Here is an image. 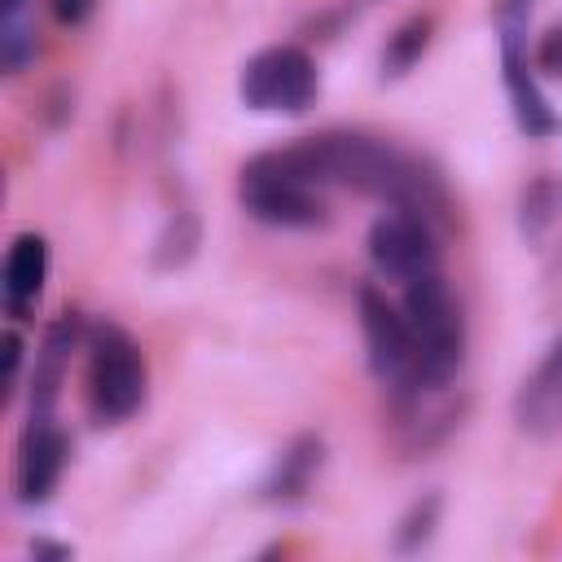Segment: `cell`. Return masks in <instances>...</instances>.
<instances>
[{"instance_id":"obj_1","label":"cell","mask_w":562,"mask_h":562,"mask_svg":"<svg viewBox=\"0 0 562 562\" xmlns=\"http://www.w3.org/2000/svg\"><path fill=\"white\" fill-rule=\"evenodd\" d=\"M285 158L316 189L342 184V189L382 198L395 211L426 220L430 228H439L448 220V193H443L439 176H430L422 162H413L408 154H400L386 140L356 136V132H325V136H307V140L290 145Z\"/></svg>"},{"instance_id":"obj_2","label":"cell","mask_w":562,"mask_h":562,"mask_svg":"<svg viewBox=\"0 0 562 562\" xmlns=\"http://www.w3.org/2000/svg\"><path fill=\"white\" fill-rule=\"evenodd\" d=\"M404 316H408V329L417 338L426 382L435 391L448 386L452 373L461 369V356H465V325H461V307H457L448 281L439 272H426V277L408 281Z\"/></svg>"},{"instance_id":"obj_3","label":"cell","mask_w":562,"mask_h":562,"mask_svg":"<svg viewBox=\"0 0 562 562\" xmlns=\"http://www.w3.org/2000/svg\"><path fill=\"white\" fill-rule=\"evenodd\" d=\"M237 193H241V206L259 224H277V228H316V224H325V202H321L316 184L303 180L281 149L250 158L241 167Z\"/></svg>"},{"instance_id":"obj_4","label":"cell","mask_w":562,"mask_h":562,"mask_svg":"<svg viewBox=\"0 0 562 562\" xmlns=\"http://www.w3.org/2000/svg\"><path fill=\"white\" fill-rule=\"evenodd\" d=\"M360 325H364V342H369V364H373L378 382L400 404H413V400H422V391H435L426 382L422 351H417V338L408 329V316H400L373 285L360 290Z\"/></svg>"},{"instance_id":"obj_5","label":"cell","mask_w":562,"mask_h":562,"mask_svg":"<svg viewBox=\"0 0 562 562\" xmlns=\"http://www.w3.org/2000/svg\"><path fill=\"white\" fill-rule=\"evenodd\" d=\"M88 400L101 422H123L145 400L140 347L119 325H97L88 338Z\"/></svg>"},{"instance_id":"obj_6","label":"cell","mask_w":562,"mask_h":562,"mask_svg":"<svg viewBox=\"0 0 562 562\" xmlns=\"http://www.w3.org/2000/svg\"><path fill=\"white\" fill-rule=\"evenodd\" d=\"M241 101L250 110H281V114H299L312 105L316 97V66L303 48L294 44H277L255 53L241 66Z\"/></svg>"},{"instance_id":"obj_7","label":"cell","mask_w":562,"mask_h":562,"mask_svg":"<svg viewBox=\"0 0 562 562\" xmlns=\"http://www.w3.org/2000/svg\"><path fill=\"white\" fill-rule=\"evenodd\" d=\"M369 255L378 263V272L395 277V281H417L426 272H439V246H435V228L408 211H391L382 220H373L369 228Z\"/></svg>"},{"instance_id":"obj_8","label":"cell","mask_w":562,"mask_h":562,"mask_svg":"<svg viewBox=\"0 0 562 562\" xmlns=\"http://www.w3.org/2000/svg\"><path fill=\"white\" fill-rule=\"evenodd\" d=\"M66 465V435L44 417L31 413L26 430H22V443H18V496L26 505H40L48 501L57 474Z\"/></svg>"},{"instance_id":"obj_9","label":"cell","mask_w":562,"mask_h":562,"mask_svg":"<svg viewBox=\"0 0 562 562\" xmlns=\"http://www.w3.org/2000/svg\"><path fill=\"white\" fill-rule=\"evenodd\" d=\"M501 61H505V88L514 101V119L527 136H549L558 132V114L549 110V101L540 97L527 57H522V26L518 22H501Z\"/></svg>"},{"instance_id":"obj_10","label":"cell","mask_w":562,"mask_h":562,"mask_svg":"<svg viewBox=\"0 0 562 562\" xmlns=\"http://www.w3.org/2000/svg\"><path fill=\"white\" fill-rule=\"evenodd\" d=\"M514 417L531 435H553L562 430V338L549 347V356L536 364V373L518 386Z\"/></svg>"},{"instance_id":"obj_11","label":"cell","mask_w":562,"mask_h":562,"mask_svg":"<svg viewBox=\"0 0 562 562\" xmlns=\"http://www.w3.org/2000/svg\"><path fill=\"white\" fill-rule=\"evenodd\" d=\"M44 272H48V241L40 233H18L4 259V299L13 312L40 294Z\"/></svg>"},{"instance_id":"obj_12","label":"cell","mask_w":562,"mask_h":562,"mask_svg":"<svg viewBox=\"0 0 562 562\" xmlns=\"http://www.w3.org/2000/svg\"><path fill=\"white\" fill-rule=\"evenodd\" d=\"M75 334H79V325L70 316H61L44 338V351H40V364H35V378H31V413L35 417H44L53 408V400H57L61 364H66V351L75 347Z\"/></svg>"},{"instance_id":"obj_13","label":"cell","mask_w":562,"mask_h":562,"mask_svg":"<svg viewBox=\"0 0 562 562\" xmlns=\"http://www.w3.org/2000/svg\"><path fill=\"white\" fill-rule=\"evenodd\" d=\"M321 452H325V448H321L316 435L294 439V443L285 448V457L277 461L272 479H268V496H272V501H294V496H303L307 483H312V474L321 470Z\"/></svg>"},{"instance_id":"obj_14","label":"cell","mask_w":562,"mask_h":562,"mask_svg":"<svg viewBox=\"0 0 562 562\" xmlns=\"http://www.w3.org/2000/svg\"><path fill=\"white\" fill-rule=\"evenodd\" d=\"M522 233L527 241H544L549 228L562 224V180H536L527 193H522Z\"/></svg>"},{"instance_id":"obj_15","label":"cell","mask_w":562,"mask_h":562,"mask_svg":"<svg viewBox=\"0 0 562 562\" xmlns=\"http://www.w3.org/2000/svg\"><path fill=\"white\" fill-rule=\"evenodd\" d=\"M426 40H430V18H413V22H404V26L391 35L386 53H382V70H386V75L408 70V66L426 53Z\"/></svg>"},{"instance_id":"obj_16","label":"cell","mask_w":562,"mask_h":562,"mask_svg":"<svg viewBox=\"0 0 562 562\" xmlns=\"http://www.w3.org/2000/svg\"><path fill=\"white\" fill-rule=\"evenodd\" d=\"M435 518H439V496L430 492L426 501H417L408 514H404V522H400V531H395V549H422L426 540H430V531H435Z\"/></svg>"},{"instance_id":"obj_17","label":"cell","mask_w":562,"mask_h":562,"mask_svg":"<svg viewBox=\"0 0 562 562\" xmlns=\"http://www.w3.org/2000/svg\"><path fill=\"white\" fill-rule=\"evenodd\" d=\"M536 66L549 70V75H562V26H553V31L540 40V48H536Z\"/></svg>"},{"instance_id":"obj_18","label":"cell","mask_w":562,"mask_h":562,"mask_svg":"<svg viewBox=\"0 0 562 562\" xmlns=\"http://www.w3.org/2000/svg\"><path fill=\"white\" fill-rule=\"evenodd\" d=\"M88 9H92V0H53V13H57V22H66V26L83 22V18H88Z\"/></svg>"},{"instance_id":"obj_19","label":"cell","mask_w":562,"mask_h":562,"mask_svg":"<svg viewBox=\"0 0 562 562\" xmlns=\"http://www.w3.org/2000/svg\"><path fill=\"white\" fill-rule=\"evenodd\" d=\"M18 356H22L18 334H4V386H13V378H18Z\"/></svg>"}]
</instances>
